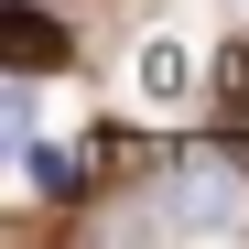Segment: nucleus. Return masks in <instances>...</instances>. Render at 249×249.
Segmentation results:
<instances>
[{"label":"nucleus","mask_w":249,"mask_h":249,"mask_svg":"<svg viewBox=\"0 0 249 249\" xmlns=\"http://www.w3.org/2000/svg\"><path fill=\"white\" fill-rule=\"evenodd\" d=\"M0 44H11V65H54V54H65V33H54L44 11H11V33H0Z\"/></svg>","instance_id":"f257e3e1"},{"label":"nucleus","mask_w":249,"mask_h":249,"mask_svg":"<svg viewBox=\"0 0 249 249\" xmlns=\"http://www.w3.org/2000/svg\"><path fill=\"white\" fill-rule=\"evenodd\" d=\"M141 87H152V98H184V87H195V54H184V44H152V54H141Z\"/></svg>","instance_id":"f03ea898"}]
</instances>
